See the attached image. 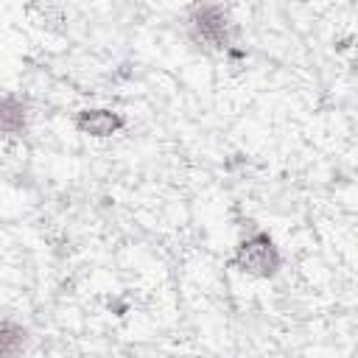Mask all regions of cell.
<instances>
[{"instance_id":"277c9868","label":"cell","mask_w":358,"mask_h":358,"mask_svg":"<svg viewBox=\"0 0 358 358\" xmlns=\"http://www.w3.org/2000/svg\"><path fill=\"white\" fill-rule=\"evenodd\" d=\"M0 123H3V134L17 137L25 131L28 126V103L22 95L6 92L3 95V112H0Z\"/></svg>"},{"instance_id":"5b68a950","label":"cell","mask_w":358,"mask_h":358,"mask_svg":"<svg viewBox=\"0 0 358 358\" xmlns=\"http://www.w3.org/2000/svg\"><path fill=\"white\" fill-rule=\"evenodd\" d=\"M28 341V330L14 322V319H3V327H0V350H3V358H17L22 352Z\"/></svg>"},{"instance_id":"7a4b0ae2","label":"cell","mask_w":358,"mask_h":358,"mask_svg":"<svg viewBox=\"0 0 358 358\" xmlns=\"http://www.w3.org/2000/svg\"><path fill=\"white\" fill-rule=\"evenodd\" d=\"M187 34L199 48L224 53L232 48L235 28L224 6H196L187 17Z\"/></svg>"},{"instance_id":"6da1fadb","label":"cell","mask_w":358,"mask_h":358,"mask_svg":"<svg viewBox=\"0 0 358 358\" xmlns=\"http://www.w3.org/2000/svg\"><path fill=\"white\" fill-rule=\"evenodd\" d=\"M229 266L235 271L246 274V277L271 280L282 268V252L266 229H255V232H249L246 238L238 241V246L229 257Z\"/></svg>"},{"instance_id":"3957f363","label":"cell","mask_w":358,"mask_h":358,"mask_svg":"<svg viewBox=\"0 0 358 358\" xmlns=\"http://www.w3.org/2000/svg\"><path fill=\"white\" fill-rule=\"evenodd\" d=\"M73 126L78 134H87V137H112L117 134L123 126H126V117L115 109H103V106H90V109H78L76 117H73Z\"/></svg>"}]
</instances>
